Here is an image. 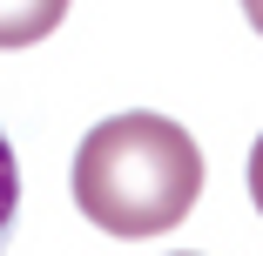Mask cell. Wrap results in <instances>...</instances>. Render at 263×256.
Instances as JSON below:
<instances>
[{
  "instance_id": "1",
  "label": "cell",
  "mask_w": 263,
  "mask_h": 256,
  "mask_svg": "<svg viewBox=\"0 0 263 256\" xmlns=\"http://www.w3.org/2000/svg\"><path fill=\"white\" fill-rule=\"evenodd\" d=\"M202 195V148L169 115H108L74 148V202L108 236H162Z\"/></svg>"
},
{
  "instance_id": "2",
  "label": "cell",
  "mask_w": 263,
  "mask_h": 256,
  "mask_svg": "<svg viewBox=\"0 0 263 256\" xmlns=\"http://www.w3.org/2000/svg\"><path fill=\"white\" fill-rule=\"evenodd\" d=\"M68 0H0V47H34L61 27Z\"/></svg>"
},
{
  "instance_id": "3",
  "label": "cell",
  "mask_w": 263,
  "mask_h": 256,
  "mask_svg": "<svg viewBox=\"0 0 263 256\" xmlns=\"http://www.w3.org/2000/svg\"><path fill=\"white\" fill-rule=\"evenodd\" d=\"M14 209H21V162H14L7 135H0V243H7V223H14Z\"/></svg>"
},
{
  "instance_id": "4",
  "label": "cell",
  "mask_w": 263,
  "mask_h": 256,
  "mask_svg": "<svg viewBox=\"0 0 263 256\" xmlns=\"http://www.w3.org/2000/svg\"><path fill=\"white\" fill-rule=\"evenodd\" d=\"M250 202H256V216H263V135L250 148Z\"/></svg>"
},
{
  "instance_id": "5",
  "label": "cell",
  "mask_w": 263,
  "mask_h": 256,
  "mask_svg": "<svg viewBox=\"0 0 263 256\" xmlns=\"http://www.w3.org/2000/svg\"><path fill=\"white\" fill-rule=\"evenodd\" d=\"M243 14H250V27L263 34V0H243Z\"/></svg>"
}]
</instances>
